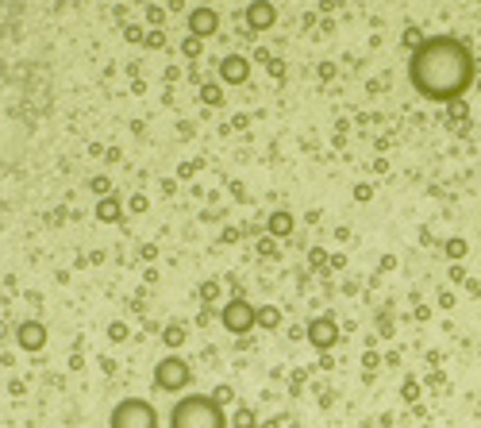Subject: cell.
I'll use <instances>...</instances> for the list:
<instances>
[{
	"mask_svg": "<svg viewBox=\"0 0 481 428\" xmlns=\"http://www.w3.org/2000/svg\"><path fill=\"white\" fill-rule=\"evenodd\" d=\"M224 324L231 328V332H247V328L254 324V309H250L247 301H231L224 309Z\"/></svg>",
	"mask_w": 481,
	"mask_h": 428,
	"instance_id": "5",
	"label": "cell"
},
{
	"mask_svg": "<svg viewBox=\"0 0 481 428\" xmlns=\"http://www.w3.org/2000/svg\"><path fill=\"white\" fill-rule=\"evenodd\" d=\"M473 77V62L470 51L455 39H432L423 42L412 58V81L423 97L432 101H450L470 85Z\"/></svg>",
	"mask_w": 481,
	"mask_h": 428,
	"instance_id": "1",
	"label": "cell"
},
{
	"mask_svg": "<svg viewBox=\"0 0 481 428\" xmlns=\"http://www.w3.org/2000/svg\"><path fill=\"white\" fill-rule=\"evenodd\" d=\"M270 228H277V232H285V228H289V216H277V220H270Z\"/></svg>",
	"mask_w": 481,
	"mask_h": 428,
	"instance_id": "14",
	"label": "cell"
},
{
	"mask_svg": "<svg viewBox=\"0 0 481 428\" xmlns=\"http://www.w3.org/2000/svg\"><path fill=\"white\" fill-rule=\"evenodd\" d=\"M16 340H19V347H24V351H39L47 336H42V324H19V336Z\"/></svg>",
	"mask_w": 481,
	"mask_h": 428,
	"instance_id": "6",
	"label": "cell"
},
{
	"mask_svg": "<svg viewBox=\"0 0 481 428\" xmlns=\"http://www.w3.org/2000/svg\"><path fill=\"white\" fill-rule=\"evenodd\" d=\"M170 428H227V425H224V409H220L216 397L193 394V397H181V402L174 405Z\"/></svg>",
	"mask_w": 481,
	"mask_h": 428,
	"instance_id": "2",
	"label": "cell"
},
{
	"mask_svg": "<svg viewBox=\"0 0 481 428\" xmlns=\"http://www.w3.org/2000/svg\"><path fill=\"white\" fill-rule=\"evenodd\" d=\"M181 340H185V332H181V328H170V332H166V344H181Z\"/></svg>",
	"mask_w": 481,
	"mask_h": 428,
	"instance_id": "13",
	"label": "cell"
},
{
	"mask_svg": "<svg viewBox=\"0 0 481 428\" xmlns=\"http://www.w3.org/2000/svg\"><path fill=\"white\" fill-rule=\"evenodd\" d=\"M216 402H220V405H224V402H231V390H227V386H220V390H216Z\"/></svg>",
	"mask_w": 481,
	"mask_h": 428,
	"instance_id": "15",
	"label": "cell"
},
{
	"mask_svg": "<svg viewBox=\"0 0 481 428\" xmlns=\"http://www.w3.org/2000/svg\"><path fill=\"white\" fill-rule=\"evenodd\" d=\"M247 19H250V27H266L270 19H274V8H270V4H250Z\"/></svg>",
	"mask_w": 481,
	"mask_h": 428,
	"instance_id": "9",
	"label": "cell"
},
{
	"mask_svg": "<svg viewBox=\"0 0 481 428\" xmlns=\"http://www.w3.org/2000/svg\"><path fill=\"white\" fill-rule=\"evenodd\" d=\"M235 425H239V428H250V425H254V413H250V409H243L239 417H235Z\"/></svg>",
	"mask_w": 481,
	"mask_h": 428,
	"instance_id": "12",
	"label": "cell"
},
{
	"mask_svg": "<svg viewBox=\"0 0 481 428\" xmlns=\"http://www.w3.org/2000/svg\"><path fill=\"white\" fill-rule=\"evenodd\" d=\"M312 344H316V347H332V344H335V324H327V320L312 324Z\"/></svg>",
	"mask_w": 481,
	"mask_h": 428,
	"instance_id": "8",
	"label": "cell"
},
{
	"mask_svg": "<svg viewBox=\"0 0 481 428\" xmlns=\"http://www.w3.org/2000/svg\"><path fill=\"white\" fill-rule=\"evenodd\" d=\"M154 382L162 390H181L185 382H189V367H185V363H177V359H166L162 367H158Z\"/></svg>",
	"mask_w": 481,
	"mask_h": 428,
	"instance_id": "4",
	"label": "cell"
},
{
	"mask_svg": "<svg viewBox=\"0 0 481 428\" xmlns=\"http://www.w3.org/2000/svg\"><path fill=\"white\" fill-rule=\"evenodd\" d=\"M224 77H227V81H243V77H247V62H243V58H227L224 62Z\"/></svg>",
	"mask_w": 481,
	"mask_h": 428,
	"instance_id": "10",
	"label": "cell"
},
{
	"mask_svg": "<svg viewBox=\"0 0 481 428\" xmlns=\"http://www.w3.org/2000/svg\"><path fill=\"white\" fill-rule=\"evenodd\" d=\"M97 216H100V220H108V224H112V220H120V201H100Z\"/></svg>",
	"mask_w": 481,
	"mask_h": 428,
	"instance_id": "11",
	"label": "cell"
},
{
	"mask_svg": "<svg viewBox=\"0 0 481 428\" xmlns=\"http://www.w3.org/2000/svg\"><path fill=\"white\" fill-rule=\"evenodd\" d=\"M216 24H220V16H216V12H208V8L193 12V19H189L193 35H212V31H216Z\"/></svg>",
	"mask_w": 481,
	"mask_h": 428,
	"instance_id": "7",
	"label": "cell"
},
{
	"mask_svg": "<svg viewBox=\"0 0 481 428\" xmlns=\"http://www.w3.org/2000/svg\"><path fill=\"white\" fill-rule=\"evenodd\" d=\"M112 428H158V413L142 397H127L112 409Z\"/></svg>",
	"mask_w": 481,
	"mask_h": 428,
	"instance_id": "3",
	"label": "cell"
}]
</instances>
